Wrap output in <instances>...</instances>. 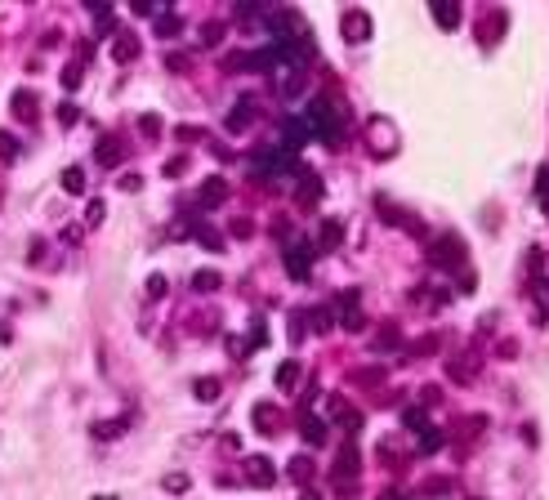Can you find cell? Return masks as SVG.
<instances>
[{"mask_svg": "<svg viewBox=\"0 0 549 500\" xmlns=\"http://www.w3.org/2000/svg\"><path fill=\"white\" fill-rule=\"evenodd\" d=\"M304 121L313 126L317 139H326L330 148H339V121H335V108H330V99H313L304 108Z\"/></svg>", "mask_w": 549, "mask_h": 500, "instance_id": "obj_1", "label": "cell"}, {"mask_svg": "<svg viewBox=\"0 0 549 500\" xmlns=\"http://www.w3.org/2000/svg\"><path fill=\"white\" fill-rule=\"evenodd\" d=\"M366 139H371V152L375 157H393L397 152V126L389 117H375L371 126H366Z\"/></svg>", "mask_w": 549, "mask_h": 500, "instance_id": "obj_2", "label": "cell"}, {"mask_svg": "<svg viewBox=\"0 0 549 500\" xmlns=\"http://www.w3.org/2000/svg\"><path fill=\"white\" fill-rule=\"evenodd\" d=\"M308 268H313V241H308V237H295V241L286 246V272H290L295 281H304Z\"/></svg>", "mask_w": 549, "mask_h": 500, "instance_id": "obj_3", "label": "cell"}, {"mask_svg": "<svg viewBox=\"0 0 549 500\" xmlns=\"http://www.w3.org/2000/svg\"><path fill=\"white\" fill-rule=\"evenodd\" d=\"M254 170H259V174H290V170H295V157H290L286 148H259V152H254Z\"/></svg>", "mask_w": 549, "mask_h": 500, "instance_id": "obj_4", "label": "cell"}, {"mask_svg": "<svg viewBox=\"0 0 549 500\" xmlns=\"http://www.w3.org/2000/svg\"><path fill=\"white\" fill-rule=\"evenodd\" d=\"M339 27H344V41L348 45H362L366 36L375 32V23H371V14H366V9H348V14L339 18Z\"/></svg>", "mask_w": 549, "mask_h": 500, "instance_id": "obj_5", "label": "cell"}, {"mask_svg": "<svg viewBox=\"0 0 549 500\" xmlns=\"http://www.w3.org/2000/svg\"><path fill=\"white\" fill-rule=\"evenodd\" d=\"M429 259H433V263H447V268H456V263L465 259V246H460V237H447V232H442V237L429 241Z\"/></svg>", "mask_w": 549, "mask_h": 500, "instance_id": "obj_6", "label": "cell"}, {"mask_svg": "<svg viewBox=\"0 0 549 500\" xmlns=\"http://www.w3.org/2000/svg\"><path fill=\"white\" fill-rule=\"evenodd\" d=\"M478 366H482V357H478V353H460V357H451V362H447V380H456V384H473V380H478Z\"/></svg>", "mask_w": 549, "mask_h": 500, "instance_id": "obj_7", "label": "cell"}, {"mask_svg": "<svg viewBox=\"0 0 549 500\" xmlns=\"http://www.w3.org/2000/svg\"><path fill=\"white\" fill-rule=\"evenodd\" d=\"M197 201H201V210L223 206V201H228V179H206V183L197 188Z\"/></svg>", "mask_w": 549, "mask_h": 500, "instance_id": "obj_8", "label": "cell"}, {"mask_svg": "<svg viewBox=\"0 0 549 500\" xmlns=\"http://www.w3.org/2000/svg\"><path fill=\"white\" fill-rule=\"evenodd\" d=\"M272 478H277L272 460H263V456H250V460H246V483H250V487H272Z\"/></svg>", "mask_w": 549, "mask_h": 500, "instance_id": "obj_9", "label": "cell"}, {"mask_svg": "<svg viewBox=\"0 0 549 500\" xmlns=\"http://www.w3.org/2000/svg\"><path fill=\"white\" fill-rule=\"evenodd\" d=\"M313 126H308V121L304 117H290L286 121V143H281V148H286V152H295V148H304V143H313Z\"/></svg>", "mask_w": 549, "mask_h": 500, "instance_id": "obj_10", "label": "cell"}, {"mask_svg": "<svg viewBox=\"0 0 549 500\" xmlns=\"http://www.w3.org/2000/svg\"><path fill=\"white\" fill-rule=\"evenodd\" d=\"M250 121H254V103H250V99H241V103H237V108L228 112V130H232V134H241Z\"/></svg>", "mask_w": 549, "mask_h": 500, "instance_id": "obj_11", "label": "cell"}, {"mask_svg": "<svg viewBox=\"0 0 549 500\" xmlns=\"http://www.w3.org/2000/svg\"><path fill=\"white\" fill-rule=\"evenodd\" d=\"M94 157H99V166L117 170V166H121V157H126V148H121L117 139H103V143H99V152H94Z\"/></svg>", "mask_w": 549, "mask_h": 500, "instance_id": "obj_12", "label": "cell"}, {"mask_svg": "<svg viewBox=\"0 0 549 500\" xmlns=\"http://www.w3.org/2000/svg\"><path fill=\"white\" fill-rule=\"evenodd\" d=\"M299 371H304V366H299V357H290V362H281V366H277V389H281V393H286V389H295Z\"/></svg>", "mask_w": 549, "mask_h": 500, "instance_id": "obj_13", "label": "cell"}, {"mask_svg": "<svg viewBox=\"0 0 549 500\" xmlns=\"http://www.w3.org/2000/svg\"><path fill=\"white\" fill-rule=\"evenodd\" d=\"M112 59H117V63H130V59H139V41H134V36H117V45H112Z\"/></svg>", "mask_w": 549, "mask_h": 500, "instance_id": "obj_14", "label": "cell"}, {"mask_svg": "<svg viewBox=\"0 0 549 500\" xmlns=\"http://www.w3.org/2000/svg\"><path fill=\"white\" fill-rule=\"evenodd\" d=\"M223 286V277L214 268H201V272H192V290H201V295H210V290H219Z\"/></svg>", "mask_w": 549, "mask_h": 500, "instance_id": "obj_15", "label": "cell"}, {"mask_svg": "<svg viewBox=\"0 0 549 500\" xmlns=\"http://www.w3.org/2000/svg\"><path fill=\"white\" fill-rule=\"evenodd\" d=\"M304 85H308V72L304 68H290V77L281 81V94H286V99H299V94H304Z\"/></svg>", "mask_w": 549, "mask_h": 500, "instance_id": "obj_16", "label": "cell"}, {"mask_svg": "<svg viewBox=\"0 0 549 500\" xmlns=\"http://www.w3.org/2000/svg\"><path fill=\"white\" fill-rule=\"evenodd\" d=\"M14 117L36 121V94H32V90H18V94H14Z\"/></svg>", "mask_w": 549, "mask_h": 500, "instance_id": "obj_17", "label": "cell"}, {"mask_svg": "<svg viewBox=\"0 0 549 500\" xmlns=\"http://www.w3.org/2000/svg\"><path fill=\"white\" fill-rule=\"evenodd\" d=\"M63 192H72V197L85 192V170H81V166H68V170H63Z\"/></svg>", "mask_w": 549, "mask_h": 500, "instance_id": "obj_18", "label": "cell"}, {"mask_svg": "<svg viewBox=\"0 0 549 500\" xmlns=\"http://www.w3.org/2000/svg\"><path fill=\"white\" fill-rule=\"evenodd\" d=\"M299 433H304L313 447H317V442H326V424H321L317 416H304V420H299Z\"/></svg>", "mask_w": 549, "mask_h": 500, "instance_id": "obj_19", "label": "cell"}, {"mask_svg": "<svg viewBox=\"0 0 549 500\" xmlns=\"http://www.w3.org/2000/svg\"><path fill=\"white\" fill-rule=\"evenodd\" d=\"M192 393H197V402H214L219 398V380H214V375H201V380L192 384Z\"/></svg>", "mask_w": 549, "mask_h": 500, "instance_id": "obj_20", "label": "cell"}, {"mask_svg": "<svg viewBox=\"0 0 549 500\" xmlns=\"http://www.w3.org/2000/svg\"><path fill=\"white\" fill-rule=\"evenodd\" d=\"M344 241V223H335V219H326L321 223V250H330V246H339Z\"/></svg>", "mask_w": 549, "mask_h": 500, "instance_id": "obj_21", "label": "cell"}, {"mask_svg": "<svg viewBox=\"0 0 549 500\" xmlns=\"http://www.w3.org/2000/svg\"><path fill=\"white\" fill-rule=\"evenodd\" d=\"M397 344H402V335H397V326H380V335L371 339V348H375V353H384V348H397Z\"/></svg>", "mask_w": 549, "mask_h": 500, "instance_id": "obj_22", "label": "cell"}, {"mask_svg": "<svg viewBox=\"0 0 549 500\" xmlns=\"http://www.w3.org/2000/svg\"><path fill=\"white\" fill-rule=\"evenodd\" d=\"M433 18H438L442 27H456L460 23V5H442V0H433Z\"/></svg>", "mask_w": 549, "mask_h": 500, "instance_id": "obj_23", "label": "cell"}, {"mask_svg": "<svg viewBox=\"0 0 549 500\" xmlns=\"http://www.w3.org/2000/svg\"><path fill=\"white\" fill-rule=\"evenodd\" d=\"M290 478H295V483H308V478H313V460L295 456V460H290Z\"/></svg>", "mask_w": 549, "mask_h": 500, "instance_id": "obj_24", "label": "cell"}, {"mask_svg": "<svg viewBox=\"0 0 549 500\" xmlns=\"http://www.w3.org/2000/svg\"><path fill=\"white\" fill-rule=\"evenodd\" d=\"M197 41H201L206 50H214V45L223 41V23H206V27H201V36H197Z\"/></svg>", "mask_w": 549, "mask_h": 500, "instance_id": "obj_25", "label": "cell"}, {"mask_svg": "<svg viewBox=\"0 0 549 500\" xmlns=\"http://www.w3.org/2000/svg\"><path fill=\"white\" fill-rule=\"evenodd\" d=\"M402 424H406L411 433H424V429H429V424H424V411H420V407H406V411H402Z\"/></svg>", "mask_w": 549, "mask_h": 500, "instance_id": "obj_26", "label": "cell"}, {"mask_svg": "<svg viewBox=\"0 0 549 500\" xmlns=\"http://www.w3.org/2000/svg\"><path fill=\"white\" fill-rule=\"evenodd\" d=\"M254 424H259V433H272V424H277V411L259 402V407H254Z\"/></svg>", "mask_w": 549, "mask_h": 500, "instance_id": "obj_27", "label": "cell"}, {"mask_svg": "<svg viewBox=\"0 0 549 500\" xmlns=\"http://www.w3.org/2000/svg\"><path fill=\"white\" fill-rule=\"evenodd\" d=\"M442 438H447L442 429H424V433H420V451H424V456H429V451H438Z\"/></svg>", "mask_w": 549, "mask_h": 500, "instance_id": "obj_28", "label": "cell"}, {"mask_svg": "<svg viewBox=\"0 0 549 500\" xmlns=\"http://www.w3.org/2000/svg\"><path fill=\"white\" fill-rule=\"evenodd\" d=\"M14 157H18V139L9 130H0V161H14Z\"/></svg>", "mask_w": 549, "mask_h": 500, "instance_id": "obj_29", "label": "cell"}, {"mask_svg": "<svg viewBox=\"0 0 549 500\" xmlns=\"http://www.w3.org/2000/svg\"><path fill=\"white\" fill-rule=\"evenodd\" d=\"M157 32H166V36H174V32H179V18L170 14V9H161V18H157Z\"/></svg>", "mask_w": 549, "mask_h": 500, "instance_id": "obj_30", "label": "cell"}, {"mask_svg": "<svg viewBox=\"0 0 549 500\" xmlns=\"http://www.w3.org/2000/svg\"><path fill=\"white\" fill-rule=\"evenodd\" d=\"M139 130H143L148 139H157L161 134V117H152V112H148V117H139Z\"/></svg>", "mask_w": 549, "mask_h": 500, "instance_id": "obj_31", "label": "cell"}, {"mask_svg": "<svg viewBox=\"0 0 549 500\" xmlns=\"http://www.w3.org/2000/svg\"><path fill=\"white\" fill-rule=\"evenodd\" d=\"M304 179H308V183L299 188V197H304V201H317V197H321V183H317V174H304Z\"/></svg>", "mask_w": 549, "mask_h": 500, "instance_id": "obj_32", "label": "cell"}, {"mask_svg": "<svg viewBox=\"0 0 549 500\" xmlns=\"http://www.w3.org/2000/svg\"><path fill=\"white\" fill-rule=\"evenodd\" d=\"M63 85H68V90H77V85H81V63H72V68H63Z\"/></svg>", "mask_w": 549, "mask_h": 500, "instance_id": "obj_33", "label": "cell"}, {"mask_svg": "<svg viewBox=\"0 0 549 500\" xmlns=\"http://www.w3.org/2000/svg\"><path fill=\"white\" fill-rule=\"evenodd\" d=\"M121 429H126V424H121V420H108V424H99V429H94V433H99V438H117Z\"/></svg>", "mask_w": 549, "mask_h": 500, "instance_id": "obj_34", "label": "cell"}, {"mask_svg": "<svg viewBox=\"0 0 549 500\" xmlns=\"http://www.w3.org/2000/svg\"><path fill=\"white\" fill-rule=\"evenodd\" d=\"M77 117H81V112H77V103H63V108H59V121H63V126H72Z\"/></svg>", "mask_w": 549, "mask_h": 500, "instance_id": "obj_35", "label": "cell"}, {"mask_svg": "<svg viewBox=\"0 0 549 500\" xmlns=\"http://www.w3.org/2000/svg\"><path fill=\"white\" fill-rule=\"evenodd\" d=\"M139 183H143L139 174H126V179H117V188H121V192H139Z\"/></svg>", "mask_w": 549, "mask_h": 500, "instance_id": "obj_36", "label": "cell"}, {"mask_svg": "<svg viewBox=\"0 0 549 500\" xmlns=\"http://www.w3.org/2000/svg\"><path fill=\"white\" fill-rule=\"evenodd\" d=\"M197 237H201L210 250H219V232H214V228H197Z\"/></svg>", "mask_w": 549, "mask_h": 500, "instance_id": "obj_37", "label": "cell"}, {"mask_svg": "<svg viewBox=\"0 0 549 500\" xmlns=\"http://www.w3.org/2000/svg\"><path fill=\"white\" fill-rule=\"evenodd\" d=\"M148 295H166V277H161V272L148 277Z\"/></svg>", "mask_w": 549, "mask_h": 500, "instance_id": "obj_38", "label": "cell"}, {"mask_svg": "<svg viewBox=\"0 0 549 500\" xmlns=\"http://www.w3.org/2000/svg\"><path fill=\"white\" fill-rule=\"evenodd\" d=\"M166 492H188V478L183 474H170L166 478Z\"/></svg>", "mask_w": 549, "mask_h": 500, "instance_id": "obj_39", "label": "cell"}, {"mask_svg": "<svg viewBox=\"0 0 549 500\" xmlns=\"http://www.w3.org/2000/svg\"><path fill=\"white\" fill-rule=\"evenodd\" d=\"M103 219V201H90L85 206V223H99Z\"/></svg>", "mask_w": 549, "mask_h": 500, "instance_id": "obj_40", "label": "cell"}, {"mask_svg": "<svg viewBox=\"0 0 549 500\" xmlns=\"http://www.w3.org/2000/svg\"><path fill=\"white\" fill-rule=\"evenodd\" d=\"M166 63H170V72H188V54H170Z\"/></svg>", "mask_w": 549, "mask_h": 500, "instance_id": "obj_41", "label": "cell"}, {"mask_svg": "<svg viewBox=\"0 0 549 500\" xmlns=\"http://www.w3.org/2000/svg\"><path fill=\"white\" fill-rule=\"evenodd\" d=\"M183 166H188V157H170V161H166V174H183Z\"/></svg>", "mask_w": 549, "mask_h": 500, "instance_id": "obj_42", "label": "cell"}, {"mask_svg": "<svg viewBox=\"0 0 549 500\" xmlns=\"http://www.w3.org/2000/svg\"><path fill=\"white\" fill-rule=\"evenodd\" d=\"M541 197H549V166H541Z\"/></svg>", "mask_w": 549, "mask_h": 500, "instance_id": "obj_43", "label": "cell"}, {"mask_svg": "<svg viewBox=\"0 0 549 500\" xmlns=\"http://www.w3.org/2000/svg\"><path fill=\"white\" fill-rule=\"evenodd\" d=\"M299 500H317V496H313V492H304V496H299Z\"/></svg>", "mask_w": 549, "mask_h": 500, "instance_id": "obj_44", "label": "cell"}]
</instances>
